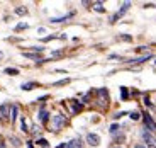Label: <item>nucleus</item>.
Here are the masks:
<instances>
[{"mask_svg": "<svg viewBox=\"0 0 156 148\" xmlns=\"http://www.w3.org/2000/svg\"><path fill=\"white\" fill-rule=\"evenodd\" d=\"M56 148H66V145L63 143V145H59V146H56Z\"/></svg>", "mask_w": 156, "mask_h": 148, "instance_id": "cd10ccee", "label": "nucleus"}, {"mask_svg": "<svg viewBox=\"0 0 156 148\" xmlns=\"http://www.w3.org/2000/svg\"><path fill=\"white\" fill-rule=\"evenodd\" d=\"M5 73H9V75H19V70H16V68H5Z\"/></svg>", "mask_w": 156, "mask_h": 148, "instance_id": "aec40b11", "label": "nucleus"}, {"mask_svg": "<svg viewBox=\"0 0 156 148\" xmlns=\"http://www.w3.org/2000/svg\"><path fill=\"white\" fill-rule=\"evenodd\" d=\"M73 14H68V16H63V17H53L51 19V22H63V20H66L68 17H71Z\"/></svg>", "mask_w": 156, "mask_h": 148, "instance_id": "ddd939ff", "label": "nucleus"}, {"mask_svg": "<svg viewBox=\"0 0 156 148\" xmlns=\"http://www.w3.org/2000/svg\"><path fill=\"white\" fill-rule=\"evenodd\" d=\"M37 145H39V146H43V148H48V146H49V143H48L44 138H39V140H37Z\"/></svg>", "mask_w": 156, "mask_h": 148, "instance_id": "dca6fc26", "label": "nucleus"}, {"mask_svg": "<svg viewBox=\"0 0 156 148\" xmlns=\"http://www.w3.org/2000/svg\"><path fill=\"white\" fill-rule=\"evenodd\" d=\"M31 131H32V133H37V131H39V128H37V126H32Z\"/></svg>", "mask_w": 156, "mask_h": 148, "instance_id": "bb28decb", "label": "nucleus"}, {"mask_svg": "<svg viewBox=\"0 0 156 148\" xmlns=\"http://www.w3.org/2000/svg\"><path fill=\"white\" fill-rule=\"evenodd\" d=\"M16 119H17V105H12L10 107V121L16 123Z\"/></svg>", "mask_w": 156, "mask_h": 148, "instance_id": "9b49d317", "label": "nucleus"}, {"mask_svg": "<svg viewBox=\"0 0 156 148\" xmlns=\"http://www.w3.org/2000/svg\"><path fill=\"white\" fill-rule=\"evenodd\" d=\"M119 129H121V128H119V124H112V126H110L109 131L112 133V135H117V133H119Z\"/></svg>", "mask_w": 156, "mask_h": 148, "instance_id": "a211bd4d", "label": "nucleus"}, {"mask_svg": "<svg viewBox=\"0 0 156 148\" xmlns=\"http://www.w3.org/2000/svg\"><path fill=\"white\" fill-rule=\"evenodd\" d=\"M9 116H10V105L2 104V105H0V117L5 119V117H9Z\"/></svg>", "mask_w": 156, "mask_h": 148, "instance_id": "423d86ee", "label": "nucleus"}, {"mask_svg": "<svg viewBox=\"0 0 156 148\" xmlns=\"http://www.w3.org/2000/svg\"><path fill=\"white\" fill-rule=\"evenodd\" d=\"M131 7V4H129V2H126V4H122V7H121V10L117 12L115 16H112V19H110V22H115L117 19H119V17H122L126 14V12H127V9Z\"/></svg>", "mask_w": 156, "mask_h": 148, "instance_id": "7ed1b4c3", "label": "nucleus"}, {"mask_svg": "<svg viewBox=\"0 0 156 148\" xmlns=\"http://www.w3.org/2000/svg\"><path fill=\"white\" fill-rule=\"evenodd\" d=\"M134 148H146V146H143V145H136Z\"/></svg>", "mask_w": 156, "mask_h": 148, "instance_id": "c85d7f7f", "label": "nucleus"}, {"mask_svg": "<svg viewBox=\"0 0 156 148\" xmlns=\"http://www.w3.org/2000/svg\"><path fill=\"white\" fill-rule=\"evenodd\" d=\"M2 58H4V53H2V51H0V60H2Z\"/></svg>", "mask_w": 156, "mask_h": 148, "instance_id": "c756f323", "label": "nucleus"}, {"mask_svg": "<svg viewBox=\"0 0 156 148\" xmlns=\"http://www.w3.org/2000/svg\"><path fill=\"white\" fill-rule=\"evenodd\" d=\"M143 119H144V126H146V129H148V131H151V133H154V131H156V123H154V119H153V117L149 116L148 113L143 114Z\"/></svg>", "mask_w": 156, "mask_h": 148, "instance_id": "f03ea898", "label": "nucleus"}, {"mask_svg": "<svg viewBox=\"0 0 156 148\" xmlns=\"http://www.w3.org/2000/svg\"><path fill=\"white\" fill-rule=\"evenodd\" d=\"M68 123L66 116H63V114H56V116H53V119H51V128H53V131H59V129L63 128V126Z\"/></svg>", "mask_w": 156, "mask_h": 148, "instance_id": "f257e3e1", "label": "nucleus"}, {"mask_svg": "<svg viewBox=\"0 0 156 148\" xmlns=\"http://www.w3.org/2000/svg\"><path fill=\"white\" fill-rule=\"evenodd\" d=\"M26 28H27V24H19L16 28V31H22V29H26Z\"/></svg>", "mask_w": 156, "mask_h": 148, "instance_id": "5701e85b", "label": "nucleus"}, {"mask_svg": "<svg viewBox=\"0 0 156 148\" xmlns=\"http://www.w3.org/2000/svg\"><path fill=\"white\" fill-rule=\"evenodd\" d=\"M141 136H143V140H144L149 146H151V145H154V136H153V135H149L148 129H144V131L141 133Z\"/></svg>", "mask_w": 156, "mask_h": 148, "instance_id": "39448f33", "label": "nucleus"}, {"mask_svg": "<svg viewBox=\"0 0 156 148\" xmlns=\"http://www.w3.org/2000/svg\"><path fill=\"white\" fill-rule=\"evenodd\" d=\"M36 85H37V83H34V82H27V83H22V89H24V90H32Z\"/></svg>", "mask_w": 156, "mask_h": 148, "instance_id": "4468645a", "label": "nucleus"}, {"mask_svg": "<svg viewBox=\"0 0 156 148\" xmlns=\"http://www.w3.org/2000/svg\"><path fill=\"white\" fill-rule=\"evenodd\" d=\"M66 83H70V78H65V80H59V82H55L56 87H61V85H66Z\"/></svg>", "mask_w": 156, "mask_h": 148, "instance_id": "6ab92c4d", "label": "nucleus"}, {"mask_svg": "<svg viewBox=\"0 0 156 148\" xmlns=\"http://www.w3.org/2000/svg\"><path fill=\"white\" fill-rule=\"evenodd\" d=\"M12 143L16 145V146H19V145H20V141H19V140H17V138H12Z\"/></svg>", "mask_w": 156, "mask_h": 148, "instance_id": "393cba45", "label": "nucleus"}, {"mask_svg": "<svg viewBox=\"0 0 156 148\" xmlns=\"http://www.w3.org/2000/svg\"><path fill=\"white\" fill-rule=\"evenodd\" d=\"M16 14L17 16H26V14H27V9L24 7V5H20V7L16 9Z\"/></svg>", "mask_w": 156, "mask_h": 148, "instance_id": "f8f14e48", "label": "nucleus"}, {"mask_svg": "<svg viewBox=\"0 0 156 148\" xmlns=\"http://www.w3.org/2000/svg\"><path fill=\"white\" fill-rule=\"evenodd\" d=\"M48 119H49V114H48V111H46V109H41V111H39V121H41V123H46Z\"/></svg>", "mask_w": 156, "mask_h": 148, "instance_id": "6e6552de", "label": "nucleus"}, {"mask_svg": "<svg viewBox=\"0 0 156 148\" xmlns=\"http://www.w3.org/2000/svg\"><path fill=\"white\" fill-rule=\"evenodd\" d=\"M154 63H156V60H154Z\"/></svg>", "mask_w": 156, "mask_h": 148, "instance_id": "2f4dec72", "label": "nucleus"}, {"mask_svg": "<svg viewBox=\"0 0 156 148\" xmlns=\"http://www.w3.org/2000/svg\"><path fill=\"white\" fill-rule=\"evenodd\" d=\"M119 39H124V41H131V36H121Z\"/></svg>", "mask_w": 156, "mask_h": 148, "instance_id": "a878e982", "label": "nucleus"}, {"mask_svg": "<svg viewBox=\"0 0 156 148\" xmlns=\"http://www.w3.org/2000/svg\"><path fill=\"white\" fill-rule=\"evenodd\" d=\"M151 58V55H143V56H139V58H136V60H129V63H143V61H146V60H149Z\"/></svg>", "mask_w": 156, "mask_h": 148, "instance_id": "9d476101", "label": "nucleus"}, {"mask_svg": "<svg viewBox=\"0 0 156 148\" xmlns=\"http://www.w3.org/2000/svg\"><path fill=\"white\" fill-rule=\"evenodd\" d=\"M82 102H78V101H71V109H73V113H80L82 111Z\"/></svg>", "mask_w": 156, "mask_h": 148, "instance_id": "1a4fd4ad", "label": "nucleus"}, {"mask_svg": "<svg viewBox=\"0 0 156 148\" xmlns=\"http://www.w3.org/2000/svg\"><path fill=\"white\" fill-rule=\"evenodd\" d=\"M20 124H22V131H27V123H26V119L20 121Z\"/></svg>", "mask_w": 156, "mask_h": 148, "instance_id": "b1692460", "label": "nucleus"}, {"mask_svg": "<svg viewBox=\"0 0 156 148\" xmlns=\"http://www.w3.org/2000/svg\"><path fill=\"white\" fill-rule=\"evenodd\" d=\"M121 97L122 99H127L129 97V92H127V89H126V87H121Z\"/></svg>", "mask_w": 156, "mask_h": 148, "instance_id": "f3484780", "label": "nucleus"}, {"mask_svg": "<svg viewBox=\"0 0 156 148\" xmlns=\"http://www.w3.org/2000/svg\"><path fill=\"white\" fill-rule=\"evenodd\" d=\"M66 148H83V143L80 140H71L66 143Z\"/></svg>", "mask_w": 156, "mask_h": 148, "instance_id": "0eeeda50", "label": "nucleus"}, {"mask_svg": "<svg viewBox=\"0 0 156 148\" xmlns=\"http://www.w3.org/2000/svg\"><path fill=\"white\" fill-rule=\"evenodd\" d=\"M87 143L92 145V146H97V145L100 143V136L95 135V133H88V135H87Z\"/></svg>", "mask_w": 156, "mask_h": 148, "instance_id": "20e7f679", "label": "nucleus"}, {"mask_svg": "<svg viewBox=\"0 0 156 148\" xmlns=\"http://www.w3.org/2000/svg\"><path fill=\"white\" fill-rule=\"evenodd\" d=\"M24 56H26V58H31V60H41V56L36 55V53H24ZM41 61H43V60H41Z\"/></svg>", "mask_w": 156, "mask_h": 148, "instance_id": "2eb2a0df", "label": "nucleus"}, {"mask_svg": "<svg viewBox=\"0 0 156 148\" xmlns=\"http://www.w3.org/2000/svg\"><path fill=\"white\" fill-rule=\"evenodd\" d=\"M95 10H97V12H105V9H104V5H102V4H95Z\"/></svg>", "mask_w": 156, "mask_h": 148, "instance_id": "412c9836", "label": "nucleus"}, {"mask_svg": "<svg viewBox=\"0 0 156 148\" xmlns=\"http://www.w3.org/2000/svg\"><path fill=\"white\" fill-rule=\"evenodd\" d=\"M139 113H136V111H134V113H131V119H134V121H137V119H139Z\"/></svg>", "mask_w": 156, "mask_h": 148, "instance_id": "4be33fe9", "label": "nucleus"}, {"mask_svg": "<svg viewBox=\"0 0 156 148\" xmlns=\"http://www.w3.org/2000/svg\"><path fill=\"white\" fill-rule=\"evenodd\" d=\"M149 148H156V146H154V145H151V146H149Z\"/></svg>", "mask_w": 156, "mask_h": 148, "instance_id": "7c9ffc66", "label": "nucleus"}]
</instances>
